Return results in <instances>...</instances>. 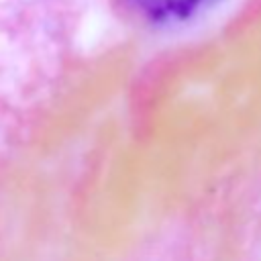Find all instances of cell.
Masks as SVG:
<instances>
[{"mask_svg": "<svg viewBox=\"0 0 261 261\" xmlns=\"http://www.w3.org/2000/svg\"><path fill=\"white\" fill-rule=\"evenodd\" d=\"M202 2H206V0H165V10L169 14H173L175 18L186 20L196 12V8Z\"/></svg>", "mask_w": 261, "mask_h": 261, "instance_id": "6da1fadb", "label": "cell"}, {"mask_svg": "<svg viewBox=\"0 0 261 261\" xmlns=\"http://www.w3.org/2000/svg\"><path fill=\"white\" fill-rule=\"evenodd\" d=\"M208 4H216V2H220V0H206Z\"/></svg>", "mask_w": 261, "mask_h": 261, "instance_id": "7a4b0ae2", "label": "cell"}]
</instances>
